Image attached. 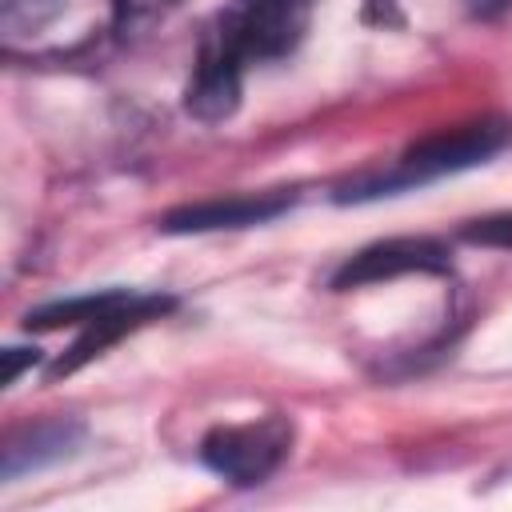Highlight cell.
<instances>
[{
	"mask_svg": "<svg viewBox=\"0 0 512 512\" xmlns=\"http://www.w3.org/2000/svg\"><path fill=\"white\" fill-rule=\"evenodd\" d=\"M508 140H512L508 120H472V124L440 128V132L416 140L412 148H404V156L392 168H372V172L348 176L332 192V200L336 204H360V200H380V196H396L408 188H424L440 176H456L464 168L492 160Z\"/></svg>",
	"mask_w": 512,
	"mask_h": 512,
	"instance_id": "obj_1",
	"label": "cell"
},
{
	"mask_svg": "<svg viewBox=\"0 0 512 512\" xmlns=\"http://www.w3.org/2000/svg\"><path fill=\"white\" fill-rule=\"evenodd\" d=\"M316 0H228L212 32L248 64V60H280L296 52L308 32Z\"/></svg>",
	"mask_w": 512,
	"mask_h": 512,
	"instance_id": "obj_2",
	"label": "cell"
},
{
	"mask_svg": "<svg viewBox=\"0 0 512 512\" xmlns=\"http://www.w3.org/2000/svg\"><path fill=\"white\" fill-rule=\"evenodd\" d=\"M292 448V420L284 416H260L248 424H216L200 440V460L232 480L236 488L264 484Z\"/></svg>",
	"mask_w": 512,
	"mask_h": 512,
	"instance_id": "obj_3",
	"label": "cell"
},
{
	"mask_svg": "<svg viewBox=\"0 0 512 512\" xmlns=\"http://www.w3.org/2000/svg\"><path fill=\"white\" fill-rule=\"evenodd\" d=\"M452 268L448 244L436 236H388L376 240L360 252H352L336 272H332V292H348V288H364V284H380V280H396V276H440Z\"/></svg>",
	"mask_w": 512,
	"mask_h": 512,
	"instance_id": "obj_4",
	"label": "cell"
},
{
	"mask_svg": "<svg viewBox=\"0 0 512 512\" xmlns=\"http://www.w3.org/2000/svg\"><path fill=\"white\" fill-rule=\"evenodd\" d=\"M176 308V296L168 292H128L120 304H112L108 312H100L96 320L80 324V336L72 340V348L48 368V380H60V376H72L80 372L84 364H92L96 356H104L116 340H124L128 332L144 328L148 320H160Z\"/></svg>",
	"mask_w": 512,
	"mask_h": 512,
	"instance_id": "obj_5",
	"label": "cell"
},
{
	"mask_svg": "<svg viewBox=\"0 0 512 512\" xmlns=\"http://www.w3.org/2000/svg\"><path fill=\"white\" fill-rule=\"evenodd\" d=\"M240 92H244V60L208 28L200 40L192 80L184 88V112L200 124H220L240 108Z\"/></svg>",
	"mask_w": 512,
	"mask_h": 512,
	"instance_id": "obj_6",
	"label": "cell"
},
{
	"mask_svg": "<svg viewBox=\"0 0 512 512\" xmlns=\"http://www.w3.org/2000/svg\"><path fill=\"white\" fill-rule=\"evenodd\" d=\"M296 204L292 188H272V192H236V196H216L200 204L172 208L160 220V232L168 236H188V232H220V228H252L284 216Z\"/></svg>",
	"mask_w": 512,
	"mask_h": 512,
	"instance_id": "obj_7",
	"label": "cell"
},
{
	"mask_svg": "<svg viewBox=\"0 0 512 512\" xmlns=\"http://www.w3.org/2000/svg\"><path fill=\"white\" fill-rule=\"evenodd\" d=\"M84 444V424L80 420H68V416H56V420H40L24 432H16L8 444H4V480H16L24 472H40V468H52L68 456H76Z\"/></svg>",
	"mask_w": 512,
	"mask_h": 512,
	"instance_id": "obj_8",
	"label": "cell"
},
{
	"mask_svg": "<svg viewBox=\"0 0 512 512\" xmlns=\"http://www.w3.org/2000/svg\"><path fill=\"white\" fill-rule=\"evenodd\" d=\"M128 296V288H104V292H84V296H68V300H52L40 304L24 316L28 332H52V328H80L88 320H96L100 312H108L112 304H120Z\"/></svg>",
	"mask_w": 512,
	"mask_h": 512,
	"instance_id": "obj_9",
	"label": "cell"
},
{
	"mask_svg": "<svg viewBox=\"0 0 512 512\" xmlns=\"http://www.w3.org/2000/svg\"><path fill=\"white\" fill-rule=\"evenodd\" d=\"M184 4L188 0H112V32L120 40H140Z\"/></svg>",
	"mask_w": 512,
	"mask_h": 512,
	"instance_id": "obj_10",
	"label": "cell"
},
{
	"mask_svg": "<svg viewBox=\"0 0 512 512\" xmlns=\"http://www.w3.org/2000/svg\"><path fill=\"white\" fill-rule=\"evenodd\" d=\"M460 236L468 244H484V248H512V212L472 220V224L460 228Z\"/></svg>",
	"mask_w": 512,
	"mask_h": 512,
	"instance_id": "obj_11",
	"label": "cell"
},
{
	"mask_svg": "<svg viewBox=\"0 0 512 512\" xmlns=\"http://www.w3.org/2000/svg\"><path fill=\"white\" fill-rule=\"evenodd\" d=\"M4 12H24V20L4 24L8 36H20V32H32V28L48 24V20L60 12V4H56V0H4Z\"/></svg>",
	"mask_w": 512,
	"mask_h": 512,
	"instance_id": "obj_12",
	"label": "cell"
},
{
	"mask_svg": "<svg viewBox=\"0 0 512 512\" xmlns=\"http://www.w3.org/2000/svg\"><path fill=\"white\" fill-rule=\"evenodd\" d=\"M0 356H4V376H0V384L8 388V384L20 380L24 368H32V364L40 360V348H4Z\"/></svg>",
	"mask_w": 512,
	"mask_h": 512,
	"instance_id": "obj_13",
	"label": "cell"
}]
</instances>
